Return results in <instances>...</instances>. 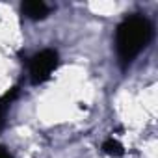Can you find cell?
Wrapping results in <instances>:
<instances>
[{"label": "cell", "instance_id": "3957f363", "mask_svg": "<svg viewBox=\"0 0 158 158\" xmlns=\"http://www.w3.org/2000/svg\"><path fill=\"white\" fill-rule=\"evenodd\" d=\"M21 10L30 21H41L48 15V6L41 0H26V2H23Z\"/></svg>", "mask_w": 158, "mask_h": 158}, {"label": "cell", "instance_id": "8992f818", "mask_svg": "<svg viewBox=\"0 0 158 158\" xmlns=\"http://www.w3.org/2000/svg\"><path fill=\"white\" fill-rule=\"evenodd\" d=\"M0 158H13V156L10 154V151H8L6 147H2V145H0Z\"/></svg>", "mask_w": 158, "mask_h": 158}, {"label": "cell", "instance_id": "277c9868", "mask_svg": "<svg viewBox=\"0 0 158 158\" xmlns=\"http://www.w3.org/2000/svg\"><path fill=\"white\" fill-rule=\"evenodd\" d=\"M17 97V88H11V91H8L4 97H0V130L4 127V115H6V110L8 106L11 104V101Z\"/></svg>", "mask_w": 158, "mask_h": 158}, {"label": "cell", "instance_id": "5b68a950", "mask_svg": "<svg viewBox=\"0 0 158 158\" xmlns=\"http://www.w3.org/2000/svg\"><path fill=\"white\" fill-rule=\"evenodd\" d=\"M102 152H106V154H110V156H121L125 151H123V145L115 139V138H108L104 143H102Z\"/></svg>", "mask_w": 158, "mask_h": 158}, {"label": "cell", "instance_id": "7a4b0ae2", "mask_svg": "<svg viewBox=\"0 0 158 158\" xmlns=\"http://www.w3.org/2000/svg\"><path fill=\"white\" fill-rule=\"evenodd\" d=\"M58 52L54 48H43L37 54L32 56L30 60V80L32 84L39 86L43 82H47L48 78L52 76V73L58 67Z\"/></svg>", "mask_w": 158, "mask_h": 158}, {"label": "cell", "instance_id": "6da1fadb", "mask_svg": "<svg viewBox=\"0 0 158 158\" xmlns=\"http://www.w3.org/2000/svg\"><path fill=\"white\" fill-rule=\"evenodd\" d=\"M152 37L151 23L141 15L127 17L115 32V50L123 67L130 65Z\"/></svg>", "mask_w": 158, "mask_h": 158}]
</instances>
